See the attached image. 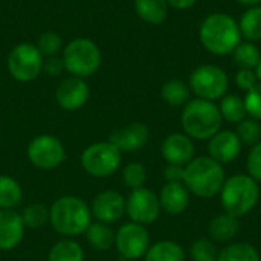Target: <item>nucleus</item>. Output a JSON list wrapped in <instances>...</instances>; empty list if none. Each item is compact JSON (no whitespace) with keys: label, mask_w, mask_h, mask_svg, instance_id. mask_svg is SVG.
Listing matches in <instances>:
<instances>
[{"label":"nucleus","mask_w":261,"mask_h":261,"mask_svg":"<svg viewBox=\"0 0 261 261\" xmlns=\"http://www.w3.org/2000/svg\"><path fill=\"white\" fill-rule=\"evenodd\" d=\"M167 2H168V6L179 9V11H185V9L193 8L197 0H167Z\"/></svg>","instance_id":"obj_41"},{"label":"nucleus","mask_w":261,"mask_h":261,"mask_svg":"<svg viewBox=\"0 0 261 261\" xmlns=\"http://www.w3.org/2000/svg\"><path fill=\"white\" fill-rule=\"evenodd\" d=\"M122 180L130 190L142 188L147 182V170L141 162H130L122 170Z\"/></svg>","instance_id":"obj_33"},{"label":"nucleus","mask_w":261,"mask_h":261,"mask_svg":"<svg viewBox=\"0 0 261 261\" xmlns=\"http://www.w3.org/2000/svg\"><path fill=\"white\" fill-rule=\"evenodd\" d=\"M180 121L185 135H188L191 139L210 141L216 133L220 132L223 118L214 101L197 98L184 106Z\"/></svg>","instance_id":"obj_4"},{"label":"nucleus","mask_w":261,"mask_h":261,"mask_svg":"<svg viewBox=\"0 0 261 261\" xmlns=\"http://www.w3.org/2000/svg\"><path fill=\"white\" fill-rule=\"evenodd\" d=\"M164 177L167 182H182L184 180V167L168 164L164 170Z\"/></svg>","instance_id":"obj_40"},{"label":"nucleus","mask_w":261,"mask_h":261,"mask_svg":"<svg viewBox=\"0 0 261 261\" xmlns=\"http://www.w3.org/2000/svg\"><path fill=\"white\" fill-rule=\"evenodd\" d=\"M229 80L226 72L214 64H203L190 75V89L206 101L222 99L228 92Z\"/></svg>","instance_id":"obj_8"},{"label":"nucleus","mask_w":261,"mask_h":261,"mask_svg":"<svg viewBox=\"0 0 261 261\" xmlns=\"http://www.w3.org/2000/svg\"><path fill=\"white\" fill-rule=\"evenodd\" d=\"M150 139V130L144 122H133L124 128H116L110 133L109 141L122 151H138L147 145Z\"/></svg>","instance_id":"obj_15"},{"label":"nucleus","mask_w":261,"mask_h":261,"mask_svg":"<svg viewBox=\"0 0 261 261\" xmlns=\"http://www.w3.org/2000/svg\"><path fill=\"white\" fill-rule=\"evenodd\" d=\"M239 3H242V5H245V6H249V8H252V6H260L261 0H237Z\"/></svg>","instance_id":"obj_42"},{"label":"nucleus","mask_w":261,"mask_h":261,"mask_svg":"<svg viewBox=\"0 0 261 261\" xmlns=\"http://www.w3.org/2000/svg\"><path fill=\"white\" fill-rule=\"evenodd\" d=\"M226 180L225 168L210 156H200L193 159L184 167V180L190 193L202 199H211L220 194Z\"/></svg>","instance_id":"obj_2"},{"label":"nucleus","mask_w":261,"mask_h":261,"mask_svg":"<svg viewBox=\"0 0 261 261\" xmlns=\"http://www.w3.org/2000/svg\"><path fill=\"white\" fill-rule=\"evenodd\" d=\"M219 261H260V254L252 245L240 242L219 252Z\"/></svg>","instance_id":"obj_30"},{"label":"nucleus","mask_w":261,"mask_h":261,"mask_svg":"<svg viewBox=\"0 0 261 261\" xmlns=\"http://www.w3.org/2000/svg\"><path fill=\"white\" fill-rule=\"evenodd\" d=\"M47 261H84V249L73 239H61L50 248Z\"/></svg>","instance_id":"obj_25"},{"label":"nucleus","mask_w":261,"mask_h":261,"mask_svg":"<svg viewBox=\"0 0 261 261\" xmlns=\"http://www.w3.org/2000/svg\"><path fill=\"white\" fill-rule=\"evenodd\" d=\"M136 14L150 24H161L168 15L167 0H135Z\"/></svg>","instance_id":"obj_21"},{"label":"nucleus","mask_w":261,"mask_h":261,"mask_svg":"<svg viewBox=\"0 0 261 261\" xmlns=\"http://www.w3.org/2000/svg\"><path fill=\"white\" fill-rule=\"evenodd\" d=\"M49 223L67 239L81 236L92 223L90 206L78 196H61L49 208Z\"/></svg>","instance_id":"obj_1"},{"label":"nucleus","mask_w":261,"mask_h":261,"mask_svg":"<svg viewBox=\"0 0 261 261\" xmlns=\"http://www.w3.org/2000/svg\"><path fill=\"white\" fill-rule=\"evenodd\" d=\"M243 99L248 115L255 121H261V83L248 90Z\"/></svg>","instance_id":"obj_36"},{"label":"nucleus","mask_w":261,"mask_h":261,"mask_svg":"<svg viewBox=\"0 0 261 261\" xmlns=\"http://www.w3.org/2000/svg\"><path fill=\"white\" fill-rule=\"evenodd\" d=\"M23 200L21 185L8 174H0V210H14Z\"/></svg>","instance_id":"obj_24"},{"label":"nucleus","mask_w":261,"mask_h":261,"mask_svg":"<svg viewBox=\"0 0 261 261\" xmlns=\"http://www.w3.org/2000/svg\"><path fill=\"white\" fill-rule=\"evenodd\" d=\"M21 220L24 228L41 229L49 223V208L43 203H31L21 213Z\"/></svg>","instance_id":"obj_31"},{"label":"nucleus","mask_w":261,"mask_h":261,"mask_svg":"<svg viewBox=\"0 0 261 261\" xmlns=\"http://www.w3.org/2000/svg\"><path fill=\"white\" fill-rule=\"evenodd\" d=\"M190 87L182 80H170L161 89L162 99L171 107H182L190 101Z\"/></svg>","instance_id":"obj_27"},{"label":"nucleus","mask_w":261,"mask_h":261,"mask_svg":"<svg viewBox=\"0 0 261 261\" xmlns=\"http://www.w3.org/2000/svg\"><path fill=\"white\" fill-rule=\"evenodd\" d=\"M246 167H248V174L255 182H261V141L249 151Z\"/></svg>","instance_id":"obj_37"},{"label":"nucleus","mask_w":261,"mask_h":261,"mask_svg":"<svg viewBox=\"0 0 261 261\" xmlns=\"http://www.w3.org/2000/svg\"><path fill=\"white\" fill-rule=\"evenodd\" d=\"M239 229H240L239 219L228 214V213H225V214H220V216L214 217L210 222L208 234H210L213 242L226 243V242H231L237 236Z\"/></svg>","instance_id":"obj_20"},{"label":"nucleus","mask_w":261,"mask_h":261,"mask_svg":"<svg viewBox=\"0 0 261 261\" xmlns=\"http://www.w3.org/2000/svg\"><path fill=\"white\" fill-rule=\"evenodd\" d=\"M145 261H185V251L180 245L164 240L148 248Z\"/></svg>","instance_id":"obj_23"},{"label":"nucleus","mask_w":261,"mask_h":261,"mask_svg":"<svg viewBox=\"0 0 261 261\" xmlns=\"http://www.w3.org/2000/svg\"><path fill=\"white\" fill-rule=\"evenodd\" d=\"M125 213L132 222L139 225H151L158 220L161 214L159 197L148 188L132 190L130 196L125 199Z\"/></svg>","instance_id":"obj_12"},{"label":"nucleus","mask_w":261,"mask_h":261,"mask_svg":"<svg viewBox=\"0 0 261 261\" xmlns=\"http://www.w3.org/2000/svg\"><path fill=\"white\" fill-rule=\"evenodd\" d=\"M190 254L194 261H219V252L213 240L199 239L191 245Z\"/></svg>","instance_id":"obj_34"},{"label":"nucleus","mask_w":261,"mask_h":261,"mask_svg":"<svg viewBox=\"0 0 261 261\" xmlns=\"http://www.w3.org/2000/svg\"><path fill=\"white\" fill-rule=\"evenodd\" d=\"M43 61V55L35 44L20 43L9 52L6 66L14 80L20 83H29L41 73Z\"/></svg>","instance_id":"obj_9"},{"label":"nucleus","mask_w":261,"mask_h":261,"mask_svg":"<svg viewBox=\"0 0 261 261\" xmlns=\"http://www.w3.org/2000/svg\"><path fill=\"white\" fill-rule=\"evenodd\" d=\"M84 234L89 245L99 252L109 251L115 245V232L107 223L92 222Z\"/></svg>","instance_id":"obj_22"},{"label":"nucleus","mask_w":261,"mask_h":261,"mask_svg":"<svg viewBox=\"0 0 261 261\" xmlns=\"http://www.w3.org/2000/svg\"><path fill=\"white\" fill-rule=\"evenodd\" d=\"M24 229L20 213L0 210V251L15 249L24 237Z\"/></svg>","instance_id":"obj_18"},{"label":"nucleus","mask_w":261,"mask_h":261,"mask_svg":"<svg viewBox=\"0 0 261 261\" xmlns=\"http://www.w3.org/2000/svg\"><path fill=\"white\" fill-rule=\"evenodd\" d=\"M219 110H220L222 118L231 124H239L248 116L245 99L240 98L239 95H225L220 99Z\"/></svg>","instance_id":"obj_26"},{"label":"nucleus","mask_w":261,"mask_h":261,"mask_svg":"<svg viewBox=\"0 0 261 261\" xmlns=\"http://www.w3.org/2000/svg\"><path fill=\"white\" fill-rule=\"evenodd\" d=\"M162 156L168 164L185 167L194 159V144L185 133H171L162 142Z\"/></svg>","instance_id":"obj_17"},{"label":"nucleus","mask_w":261,"mask_h":261,"mask_svg":"<svg viewBox=\"0 0 261 261\" xmlns=\"http://www.w3.org/2000/svg\"><path fill=\"white\" fill-rule=\"evenodd\" d=\"M236 135L239 136L240 142L245 145H257L261 141V125L258 121L252 119V118H246L242 122H239L237 125V132Z\"/></svg>","instance_id":"obj_32"},{"label":"nucleus","mask_w":261,"mask_h":261,"mask_svg":"<svg viewBox=\"0 0 261 261\" xmlns=\"http://www.w3.org/2000/svg\"><path fill=\"white\" fill-rule=\"evenodd\" d=\"M101 50L96 43L89 38L72 40L63 52L64 69L72 73V76L87 78L98 72L101 66Z\"/></svg>","instance_id":"obj_6"},{"label":"nucleus","mask_w":261,"mask_h":261,"mask_svg":"<svg viewBox=\"0 0 261 261\" xmlns=\"http://www.w3.org/2000/svg\"><path fill=\"white\" fill-rule=\"evenodd\" d=\"M260 199L258 184L249 174H236L225 180L220 200L225 213L240 219L251 213Z\"/></svg>","instance_id":"obj_5"},{"label":"nucleus","mask_w":261,"mask_h":261,"mask_svg":"<svg viewBox=\"0 0 261 261\" xmlns=\"http://www.w3.org/2000/svg\"><path fill=\"white\" fill-rule=\"evenodd\" d=\"M115 246L125 260H138L150 248V234L144 225L135 222L125 223L115 234Z\"/></svg>","instance_id":"obj_11"},{"label":"nucleus","mask_w":261,"mask_h":261,"mask_svg":"<svg viewBox=\"0 0 261 261\" xmlns=\"http://www.w3.org/2000/svg\"><path fill=\"white\" fill-rule=\"evenodd\" d=\"M254 70H255V75H257V80H258V83H261V60L258 61V64H257V67H255Z\"/></svg>","instance_id":"obj_43"},{"label":"nucleus","mask_w":261,"mask_h":261,"mask_svg":"<svg viewBox=\"0 0 261 261\" xmlns=\"http://www.w3.org/2000/svg\"><path fill=\"white\" fill-rule=\"evenodd\" d=\"M240 150H242V142L236 135V132L231 130H220L208 142L210 158L222 165L236 161L240 154Z\"/></svg>","instance_id":"obj_16"},{"label":"nucleus","mask_w":261,"mask_h":261,"mask_svg":"<svg viewBox=\"0 0 261 261\" xmlns=\"http://www.w3.org/2000/svg\"><path fill=\"white\" fill-rule=\"evenodd\" d=\"M199 37L203 47L214 55L232 54L242 43L239 23L223 12L210 14L200 24Z\"/></svg>","instance_id":"obj_3"},{"label":"nucleus","mask_w":261,"mask_h":261,"mask_svg":"<svg viewBox=\"0 0 261 261\" xmlns=\"http://www.w3.org/2000/svg\"><path fill=\"white\" fill-rule=\"evenodd\" d=\"M35 46L38 47L41 55L55 57L60 52V49L63 47V38L60 37V34H57L54 31H46L40 35Z\"/></svg>","instance_id":"obj_35"},{"label":"nucleus","mask_w":261,"mask_h":261,"mask_svg":"<svg viewBox=\"0 0 261 261\" xmlns=\"http://www.w3.org/2000/svg\"><path fill=\"white\" fill-rule=\"evenodd\" d=\"M80 162L89 176L104 179L119 170L122 153L110 141H101L84 148Z\"/></svg>","instance_id":"obj_7"},{"label":"nucleus","mask_w":261,"mask_h":261,"mask_svg":"<svg viewBox=\"0 0 261 261\" xmlns=\"http://www.w3.org/2000/svg\"><path fill=\"white\" fill-rule=\"evenodd\" d=\"M90 96V89L84 78L78 76H70L61 81V84L57 87L55 92V99L57 104L67 110V112H75L80 110L81 107L86 106Z\"/></svg>","instance_id":"obj_14"},{"label":"nucleus","mask_w":261,"mask_h":261,"mask_svg":"<svg viewBox=\"0 0 261 261\" xmlns=\"http://www.w3.org/2000/svg\"><path fill=\"white\" fill-rule=\"evenodd\" d=\"M234 63L240 67V69H255L258 61L261 60V52L258 46L252 41H245L240 43L234 52Z\"/></svg>","instance_id":"obj_29"},{"label":"nucleus","mask_w":261,"mask_h":261,"mask_svg":"<svg viewBox=\"0 0 261 261\" xmlns=\"http://www.w3.org/2000/svg\"><path fill=\"white\" fill-rule=\"evenodd\" d=\"M236 84L242 90H245V92H248L252 87H255L258 84L255 70H252V69H240L237 72V75H236Z\"/></svg>","instance_id":"obj_38"},{"label":"nucleus","mask_w":261,"mask_h":261,"mask_svg":"<svg viewBox=\"0 0 261 261\" xmlns=\"http://www.w3.org/2000/svg\"><path fill=\"white\" fill-rule=\"evenodd\" d=\"M159 203L170 216H179L190 205V191L182 182H167L161 190Z\"/></svg>","instance_id":"obj_19"},{"label":"nucleus","mask_w":261,"mask_h":261,"mask_svg":"<svg viewBox=\"0 0 261 261\" xmlns=\"http://www.w3.org/2000/svg\"><path fill=\"white\" fill-rule=\"evenodd\" d=\"M90 211L96 222L107 225L115 223L125 214V197L115 190L101 191L95 196Z\"/></svg>","instance_id":"obj_13"},{"label":"nucleus","mask_w":261,"mask_h":261,"mask_svg":"<svg viewBox=\"0 0 261 261\" xmlns=\"http://www.w3.org/2000/svg\"><path fill=\"white\" fill-rule=\"evenodd\" d=\"M239 29L242 37L248 41L254 43L261 40V6H252L243 12L239 21Z\"/></svg>","instance_id":"obj_28"},{"label":"nucleus","mask_w":261,"mask_h":261,"mask_svg":"<svg viewBox=\"0 0 261 261\" xmlns=\"http://www.w3.org/2000/svg\"><path fill=\"white\" fill-rule=\"evenodd\" d=\"M28 159L38 170H54L66 161V148L57 136L38 135L28 145Z\"/></svg>","instance_id":"obj_10"},{"label":"nucleus","mask_w":261,"mask_h":261,"mask_svg":"<svg viewBox=\"0 0 261 261\" xmlns=\"http://www.w3.org/2000/svg\"><path fill=\"white\" fill-rule=\"evenodd\" d=\"M43 70H46L49 75L52 76H58L64 69V63L63 58H57V57H50L49 60L43 61Z\"/></svg>","instance_id":"obj_39"}]
</instances>
